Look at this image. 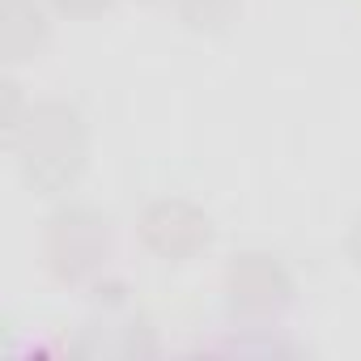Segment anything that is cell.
<instances>
[{
	"mask_svg": "<svg viewBox=\"0 0 361 361\" xmlns=\"http://www.w3.org/2000/svg\"><path fill=\"white\" fill-rule=\"evenodd\" d=\"M22 153V174L39 192H64L85 166V123L64 102H43L26 115L13 136Z\"/></svg>",
	"mask_w": 361,
	"mask_h": 361,
	"instance_id": "6da1fadb",
	"label": "cell"
},
{
	"mask_svg": "<svg viewBox=\"0 0 361 361\" xmlns=\"http://www.w3.org/2000/svg\"><path fill=\"white\" fill-rule=\"evenodd\" d=\"M106 243H111L106 217L94 213V209L73 204V209H60L47 221V230H43V264L51 268L56 281H81L102 264Z\"/></svg>",
	"mask_w": 361,
	"mask_h": 361,
	"instance_id": "7a4b0ae2",
	"label": "cell"
},
{
	"mask_svg": "<svg viewBox=\"0 0 361 361\" xmlns=\"http://www.w3.org/2000/svg\"><path fill=\"white\" fill-rule=\"evenodd\" d=\"M140 238L161 259H188L209 247V217L188 200H157L140 217Z\"/></svg>",
	"mask_w": 361,
	"mask_h": 361,
	"instance_id": "3957f363",
	"label": "cell"
},
{
	"mask_svg": "<svg viewBox=\"0 0 361 361\" xmlns=\"http://www.w3.org/2000/svg\"><path fill=\"white\" fill-rule=\"evenodd\" d=\"M226 285H230V306L247 310V314L251 310L268 314L289 293V281H285V272H281V264L272 255H243V259H234Z\"/></svg>",
	"mask_w": 361,
	"mask_h": 361,
	"instance_id": "277c9868",
	"label": "cell"
},
{
	"mask_svg": "<svg viewBox=\"0 0 361 361\" xmlns=\"http://www.w3.org/2000/svg\"><path fill=\"white\" fill-rule=\"evenodd\" d=\"M47 39V13L39 0H5V26H0V43H5V60H26L39 51Z\"/></svg>",
	"mask_w": 361,
	"mask_h": 361,
	"instance_id": "5b68a950",
	"label": "cell"
},
{
	"mask_svg": "<svg viewBox=\"0 0 361 361\" xmlns=\"http://www.w3.org/2000/svg\"><path fill=\"white\" fill-rule=\"evenodd\" d=\"M243 9V0H178V13L192 30H226Z\"/></svg>",
	"mask_w": 361,
	"mask_h": 361,
	"instance_id": "8992f818",
	"label": "cell"
},
{
	"mask_svg": "<svg viewBox=\"0 0 361 361\" xmlns=\"http://www.w3.org/2000/svg\"><path fill=\"white\" fill-rule=\"evenodd\" d=\"M51 5L60 13H68V18H94V13L111 9V0H51Z\"/></svg>",
	"mask_w": 361,
	"mask_h": 361,
	"instance_id": "52a82bcc",
	"label": "cell"
},
{
	"mask_svg": "<svg viewBox=\"0 0 361 361\" xmlns=\"http://www.w3.org/2000/svg\"><path fill=\"white\" fill-rule=\"evenodd\" d=\"M353 234H361V221H357V230ZM353 255H357V264H361V247H353Z\"/></svg>",
	"mask_w": 361,
	"mask_h": 361,
	"instance_id": "ba28073f",
	"label": "cell"
}]
</instances>
